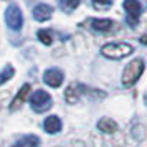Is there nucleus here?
<instances>
[{"label":"nucleus","mask_w":147,"mask_h":147,"mask_svg":"<svg viewBox=\"0 0 147 147\" xmlns=\"http://www.w3.org/2000/svg\"><path fill=\"white\" fill-rule=\"evenodd\" d=\"M93 5L98 10H106V8H109L113 5V2L111 0H93Z\"/></svg>","instance_id":"obj_17"},{"label":"nucleus","mask_w":147,"mask_h":147,"mask_svg":"<svg viewBox=\"0 0 147 147\" xmlns=\"http://www.w3.org/2000/svg\"><path fill=\"white\" fill-rule=\"evenodd\" d=\"M30 84H23V86L20 88V91L17 93V96L13 98V101H12V104H10V111H15V109H18V107L25 102V101L28 99V94H30Z\"/></svg>","instance_id":"obj_8"},{"label":"nucleus","mask_w":147,"mask_h":147,"mask_svg":"<svg viewBox=\"0 0 147 147\" xmlns=\"http://www.w3.org/2000/svg\"><path fill=\"white\" fill-rule=\"evenodd\" d=\"M144 68H146V65H144V60L142 58L132 60L126 66L124 73H122V84L124 86H132L134 83L140 78V74L144 73Z\"/></svg>","instance_id":"obj_2"},{"label":"nucleus","mask_w":147,"mask_h":147,"mask_svg":"<svg viewBox=\"0 0 147 147\" xmlns=\"http://www.w3.org/2000/svg\"><path fill=\"white\" fill-rule=\"evenodd\" d=\"M98 129L101 132H107V134H113L117 131V124L116 121H113L111 117H102V119L98 122Z\"/></svg>","instance_id":"obj_13"},{"label":"nucleus","mask_w":147,"mask_h":147,"mask_svg":"<svg viewBox=\"0 0 147 147\" xmlns=\"http://www.w3.org/2000/svg\"><path fill=\"white\" fill-rule=\"evenodd\" d=\"M122 7H124V10L127 12V22L134 27V25L137 23V20H139L140 12H142L140 2L139 0H124Z\"/></svg>","instance_id":"obj_5"},{"label":"nucleus","mask_w":147,"mask_h":147,"mask_svg":"<svg viewBox=\"0 0 147 147\" xmlns=\"http://www.w3.org/2000/svg\"><path fill=\"white\" fill-rule=\"evenodd\" d=\"M81 0H61V8L63 10H66V12H69V10H74V8L80 5Z\"/></svg>","instance_id":"obj_15"},{"label":"nucleus","mask_w":147,"mask_h":147,"mask_svg":"<svg viewBox=\"0 0 147 147\" xmlns=\"http://www.w3.org/2000/svg\"><path fill=\"white\" fill-rule=\"evenodd\" d=\"M51 104H53L51 102V96L47 91H43V89L35 91L32 94V98H30V106L36 113H45V111H48L51 107Z\"/></svg>","instance_id":"obj_3"},{"label":"nucleus","mask_w":147,"mask_h":147,"mask_svg":"<svg viewBox=\"0 0 147 147\" xmlns=\"http://www.w3.org/2000/svg\"><path fill=\"white\" fill-rule=\"evenodd\" d=\"M81 86L78 84V83H73V84H69V86L66 88V91H65V99L69 102V104H74V102H78V99H80L81 96Z\"/></svg>","instance_id":"obj_11"},{"label":"nucleus","mask_w":147,"mask_h":147,"mask_svg":"<svg viewBox=\"0 0 147 147\" xmlns=\"http://www.w3.org/2000/svg\"><path fill=\"white\" fill-rule=\"evenodd\" d=\"M43 80H45V83H47L48 86L58 88V86H61V83L65 80V74H63V71L58 69V68H50V69L45 71Z\"/></svg>","instance_id":"obj_6"},{"label":"nucleus","mask_w":147,"mask_h":147,"mask_svg":"<svg viewBox=\"0 0 147 147\" xmlns=\"http://www.w3.org/2000/svg\"><path fill=\"white\" fill-rule=\"evenodd\" d=\"M38 146H40V139L33 134H28V136H23L20 140H17L12 147H38Z\"/></svg>","instance_id":"obj_12"},{"label":"nucleus","mask_w":147,"mask_h":147,"mask_svg":"<svg viewBox=\"0 0 147 147\" xmlns=\"http://www.w3.org/2000/svg\"><path fill=\"white\" fill-rule=\"evenodd\" d=\"M36 35H38V40H40L43 45H51L53 40H51V33H50L48 30H40Z\"/></svg>","instance_id":"obj_16"},{"label":"nucleus","mask_w":147,"mask_h":147,"mask_svg":"<svg viewBox=\"0 0 147 147\" xmlns=\"http://www.w3.org/2000/svg\"><path fill=\"white\" fill-rule=\"evenodd\" d=\"M114 22L111 18H93L91 20V28L96 32H109L113 30Z\"/></svg>","instance_id":"obj_10"},{"label":"nucleus","mask_w":147,"mask_h":147,"mask_svg":"<svg viewBox=\"0 0 147 147\" xmlns=\"http://www.w3.org/2000/svg\"><path fill=\"white\" fill-rule=\"evenodd\" d=\"M43 129L48 134H56L61 131V121L58 116H48L45 122H43Z\"/></svg>","instance_id":"obj_9"},{"label":"nucleus","mask_w":147,"mask_h":147,"mask_svg":"<svg viewBox=\"0 0 147 147\" xmlns=\"http://www.w3.org/2000/svg\"><path fill=\"white\" fill-rule=\"evenodd\" d=\"M13 74H15V69L12 65H7V66L3 68V71L0 73V86L3 84V83H7L10 78H13Z\"/></svg>","instance_id":"obj_14"},{"label":"nucleus","mask_w":147,"mask_h":147,"mask_svg":"<svg viewBox=\"0 0 147 147\" xmlns=\"http://www.w3.org/2000/svg\"><path fill=\"white\" fill-rule=\"evenodd\" d=\"M5 23L8 25L10 30H15L18 32L23 25V15H22L20 8L17 5H8L7 10H5Z\"/></svg>","instance_id":"obj_4"},{"label":"nucleus","mask_w":147,"mask_h":147,"mask_svg":"<svg viewBox=\"0 0 147 147\" xmlns=\"http://www.w3.org/2000/svg\"><path fill=\"white\" fill-rule=\"evenodd\" d=\"M53 15V8L47 5V3H38L36 7L33 8V18L38 22H47L51 18Z\"/></svg>","instance_id":"obj_7"},{"label":"nucleus","mask_w":147,"mask_h":147,"mask_svg":"<svg viewBox=\"0 0 147 147\" xmlns=\"http://www.w3.org/2000/svg\"><path fill=\"white\" fill-rule=\"evenodd\" d=\"M134 51L132 45L124 43V41H114V43H107L101 48V55L106 56L109 60H122L131 56Z\"/></svg>","instance_id":"obj_1"}]
</instances>
